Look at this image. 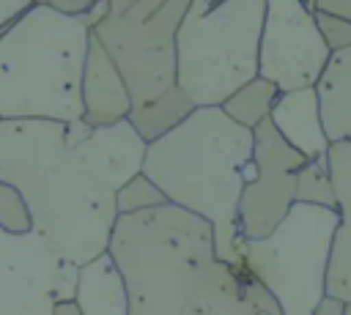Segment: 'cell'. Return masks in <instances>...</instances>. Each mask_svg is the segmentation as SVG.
<instances>
[{
    "label": "cell",
    "mask_w": 351,
    "mask_h": 315,
    "mask_svg": "<svg viewBox=\"0 0 351 315\" xmlns=\"http://www.w3.org/2000/svg\"><path fill=\"white\" fill-rule=\"evenodd\" d=\"M315 22H318L321 38H324V44H326L329 52H340V49H348L351 47V22L348 19H337V16H329V14H318L315 11Z\"/></svg>",
    "instance_id": "cell-23"
},
{
    "label": "cell",
    "mask_w": 351,
    "mask_h": 315,
    "mask_svg": "<svg viewBox=\"0 0 351 315\" xmlns=\"http://www.w3.org/2000/svg\"><path fill=\"white\" fill-rule=\"evenodd\" d=\"M0 181L14 184L60 260L82 266L107 252L115 227V192L66 145L58 121H0Z\"/></svg>",
    "instance_id": "cell-1"
},
{
    "label": "cell",
    "mask_w": 351,
    "mask_h": 315,
    "mask_svg": "<svg viewBox=\"0 0 351 315\" xmlns=\"http://www.w3.org/2000/svg\"><path fill=\"white\" fill-rule=\"evenodd\" d=\"M52 315H82V312H80V307L71 299H66V301H55Z\"/></svg>",
    "instance_id": "cell-29"
},
{
    "label": "cell",
    "mask_w": 351,
    "mask_h": 315,
    "mask_svg": "<svg viewBox=\"0 0 351 315\" xmlns=\"http://www.w3.org/2000/svg\"><path fill=\"white\" fill-rule=\"evenodd\" d=\"M343 307H346V301H343V299L324 296V299L318 301V307L313 310V315H343Z\"/></svg>",
    "instance_id": "cell-28"
},
{
    "label": "cell",
    "mask_w": 351,
    "mask_h": 315,
    "mask_svg": "<svg viewBox=\"0 0 351 315\" xmlns=\"http://www.w3.org/2000/svg\"><path fill=\"white\" fill-rule=\"evenodd\" d=\"M107 252L126 282L129 315H181L219 266L211 225L170 203L121 214Z\"/></svg>",
    "instance_id": "cell-3"
},
{
    "label": "cell",
    "mask_w": 351,
    "mask_h": 315,
    "mask_svg": "<svg viewBox=\"0 0 351 315\" xmlns=\"http://www.w3.org/2000/svg\"><path fill=\"white\" fill-rule=\"evenodd\" d=\"M269 123L277 129V134L296 148L307 162L324 159L329 151V137L324 131L321 107L315 88H299V90H282L274 101V110L269 115Z\"/></svg>",
    "instance_id": "cell-14"
},
{
    "label": "cell",
    "mask_w": 351,
    "mask_h": 315,
    "mask_svg": "<svg viewBox=\"0 0 351 315\" xmlns=\"http://www.w3.org/2000/svg\"><path fill=\"white\" fill-rule=\"evenodd\" d=\"M315 11L351 22V0H315Z\"/></svg>",
    "instance_id": "cell-26"
},
{
    "label": "cell",
    "mask_w": 351,
    "mask_h": 315,
    "mask_svg": "<svg viewBox=\"0 0 351 315\" xmlns=\"http://www.w3.org/2000/svg\"><path fill=\"white\" fill-rule=\"evenodd\" d=\"M326 167L337 203V230L326 271V296L351 301V140L332 142L326 151Z\"/></svg>",
    "instance_id": "cell-12"
},
{
    "label": "cell",
    "mask_w": 351,
    "mask_h": 315,
    "mask_svg": "<svg viewBox=\"0 0 351 315\" xmlns=\"http://www.w3.org/2000/svg\"><path fill=\"white\" fill-rule=\"evenodd\" d=\"M148 142L137 134V129L126 121L110 126H93L90 134L74 145L80 162L112 192L121 189L132 175L143 173Z\"/></svg>",
    "instance_id": "cell-11"
},
{
    "label": "cell",
    "mask_w": 351,
    "mask_h": 315,
    "mask_svg": "<svg viewBox=\"0 0 351 315\" xmlns=\"http://www.w3.org/2000/svg\"><path fill=\"white\" fill-rule=\"evenodd\" d=\"M329 55L313 8L302 0H266L258 77L274 82L280 93L315 88Z\"/></svg>",
    "instance_id": "cell-9"
},
{
    "label": "cell",
    "mask_w": 351,
    "mask_h": 315,
    "mask_svg": "<svg viewBox=\"0 0 351 315\" xmlns=\"http://www.w3.org/2000/svg\"><path fill=\"white\" fill-rule=\"evenodd\" d=\"M280 96V88L263 77H255L250 79L247 85H241L236 93H230L219 110L239 126L244 129H255L261 126L263 121H269L271 110H274V101Z\"/></svg>",
    "instance_id": "cell-19"
},
{
    "label": "cell",
    "mask_w": 351,
    "mask_h": 315,
    "mask_svg": "<svg viewBox=\"0 0 351 315\" xmlns=\"http://www.w3.org/2000/svg\"><path fill=\"white\" fill-rule=\"evenodd\" d=\"M250 159L252 129L233 123L219 107H195L173 131L148 142L143 173L170 205L211 225L219 260L239 263V200Z\"/></svg>",
    "instance_id": "cell-2"
},
{
    "label": "cell",
    "mask_w": 351,
    "mask_h": 315,
    "mask_svg": "<svg viewBox=\"0 0 351 315\" xmlns=\"http://www.w3.org/2000/svg\"><path fill=\"white\" fill-rule=\"evenodd\" d=\"M110 3V14H123V11H129L137 0H107Z\"/></svg>",
    "instance_id": "cell-30"
},
{
    "label": "cell",
    "mask_w": 351,
    "mask_h": 315,
    "mask_svg": "<svg viewBox=\"0 0 351 315\" xmlns=\"http://www.w3.org/2000/svg\"><path fill=\"white\" fill-rule=\"evenodd\" d=\"M36 3L33 0H0V33L11 25V22H16L25 11H30Z\"/></svg>",
    "instance_id": "cell-24"
},
{
    "label": "cell",
    "mask_w": 351,
    "mask_h": 315,
    "mask_svg": "<svg viewBox=\"0 0 351 315\" xmlns=\"http://www.w3.org/2000/svg\"><path fill=\"white\" fill-rule=\"evenodd\" d=\"M304 162L269 121L252 129V159L239 200V233L244 241L269 236L285 219L296 203V173Z\"/></svg>",
    "instance_id": "cell-10"
},
{
    "label": "cell",
    "mask_w": 351,
    "mask_h": 315,
    "mask_svg": "<svg viewBox=\"0 0 351 315\" xmlns=\"http://www.w3.org/2000/svg\"><path fill=\"white\" fill-rule=\"evenodd\" d=\"M296 203L324 205V208H335L337 211L335 189H332V178H329V167H326V156L304 162V167L296 173Z\"/></svg>",
    "instance_id": "cell-20"
},
{
    "label": "cell",
    "mask_w": 351,
    "mask_h": 315,
    "mask_svg": "<svg viewBox=\"0 0 351 315\" xmlns=\"http://www.w3.org/2000/svg\"><path fill=\"white\" fill-rule=\"evenodd\" d=\"M192 0H137L123 14H107L93 27L121 71L132 107L176 88V30Z\"/></svg>",
    "instance_id": "cell-7"
},
{
    "label": "cell",
    "mask_w": 351,
    "mask_h": 315,
    "mask_svg": "<svg viewBox=\"0 0 351 315\" xmlns=\"http://www.w3.org/2000/svg\"><path fill=\"white\" fill-rule=\"evenodd\" d=\"M36 5H47L52 11H60V14H71V16H82L93 3L99 0H33Z\"/></svg>",
    "instance_id": "cell-25"
},
{
    "label": "cell",
    "mask_w": 351,
    "mask_h": 315,
    "mask_svg": "<svg viewBox=\"0 0 351 315\" xmlns=\"http://www.w3.org/2000/svg\"><path fill=\"white\" fill-rule=\"evenodd\" d=\"M195 110V104L186 99V93L176 85L170 88L167 93L145 101V104H137L132 107L129 112V123L137 129V134L145 140V142H154L159 137H165L167 131H173L189 112Z\"/></svg>",
    "instance_id": "cell-18"
},
{
    "label": "cell",
    "mask_w": 351,
    "mask_h": 315,
    "mask_svg": "<svg viewBox=\"0 0 351 315\" xmlns=\"http://www.w3.org/2000/svg\"><path fill=\"white\" fill-rule=\"evenodd\" d=\"M343 315H351V301H346V307H343Z\"/></svg>",
    "instance_id": "cell-32"
},
{
    "label": "cell",
    "mask_w": 351,
    "mask_h": 315,
    "mask_svg": "<svg viewBox=\"0 0 351 315\" xmlns=\"http://www.w3.org/2000/svg\"><path fill=\"white\" fill-rule=\"evenodd\" d=\"M0 230L16 233V236L33 233V216L22 192L5 181H0Z\"/></svg>",
    "instance_id": "cell-22"
},
{
    "label": "cell",
    "mask_w": 351,
    "mask_h": 315,
    "mask_svg": "<svg viewBox=\"0 0 351 315\" xmlns=\"http://www.w3.org/2000/svg\"><path fill=\"white\" fill-rule=\"evenodd\" d=\"M315 96L329 142L351 140V47L329 55L315 82Z\"/></svg>",
    "instance_id": "cell-17"
},
{
    "label": "cell",
    "mask_w": 351,
    "mask_h": 315,
    "mask_svg": "<svg viewBox=\"0 0 351 315\" xmlns=\"http://www.w3.org/2000/svg\"><path fill=\"white\" fill-rule=\"evenodd\" d=\"M337 219L335 208L293 203L269 236L241 241L244 263L277 299L282 315H313L326 296Z\"/></svg>",
    "instance_id": "cell-6"
},
{
    "label": "cell",
    "mask_w": 351,
    "mask_h": 315,
    "mask_svg": "<svg viewBox=\"0 0 351 315\" xmlns=\"http://www.w3.org/2000/svg\"><path fill=\"white\" fill-rule=\"evenodd\" d=\"M71 301L82 315H129L126 282L110 252H101L77 268Z\"/></svg>",
    "instance_id": "cell-16"
},
{
    "label": "cell",
    "mask_w": 351,
    "mask_h": 315,
    "mask_svg": "<svg viewBox=\"0 0 351 315\" xmlns=\"http://www.w3.org/2000/svg\"><path fill=\"white\" fill-rule=\"evenodd\" d=\"M258 277L250 271L244 257L239 263L219 260L217 271L200 290V296L181 315H252L255 312V290Z\"/></svg>",
    "instance_id": "cell-15"
},
{
    "label": "cell",
    "mask_w": 351,
    "mask_h": 315,
    "mask_svg": "<svg viewBox=\"0 0 351 315\" xmlns=\"http://www.w3.org/2000/svg\"><path fill=\"white\" fill-rule=\"evenodd\" d=\"M107 14H110V3H107V0H99V3H93V5L82 14V19H85V25L93 30L99 22H104V16H107Z\"/></svg>",
    "instance_id": "cell-27"
},
{
    "label": "cell",
    "mask_w": 351,
    "mask_h": 315,
    "mask_svg": "<svg viewBox=\"0 0 351 315\" xmlns=\"http://www.w3.org/2000/svg\"><path fill=\"white\" fill-rule=\"evenodd\" d=\"M93 30L82 16L33 5L0 33V121H80Z\"/></svg>",
    "instance_id": "cell-4"
},
{
    "label": "cell",
    "mask_w": 351,
    "mask_h": 315,
    "mask_svg": "<svg viewBox=\"0 0 351 315\" xmlns=\"http://www.w3.org/2000/svg\"><path fill=\"white\" fill-rule=\"evenodd\" d=\"M77 268L38 233L0 230V315H52L55 301L74 296Z\"/></svg>",
    "instance_id": "cell-8"
},
{
    "label": "cell",
    "mask_w": 351,
    "mask_h": 315,
    "mask_svg": "<svg viewBox=\"0 0 351 315\" xmlns=\"http://www.w3.org/2000/svg\"><path fill=\"white\" fill-rule=\"evenodd\" d=\"M165 203H167V197L162 194V189L145 173L132 175L121 189H115V211H118V216L121 214L151 211V208H159Z\"/></svg>",
    "instance_id": "cell-21"
},
{
    "label": "cell",
    "mask_w": 351,
    "mask_h": 315,
    "mask_svg": "<svg viewBox=\"0 0 351 315\" xmlns=\"http://www.w3.org/2000/svg\"><path fill=\"white\" fill-rule=\"evenodd\" d=\"M302 3H304L307 8H313V11H315V0H302Z\"/></svg>",
    "instance_id": "cell-31"
},
{
    "label": "cell",
    "mask_w": 351,
    "mask_h": 315,
    "mask_svg": "<svg viewBox=\"0 0 351 315\" xmlns=\"http://www.w3.org/2000/svg\"><path fill=\"white\" fill-rule=\"evenodd\" d=\"M266 0H192L176 30V85L195 107H219L258 77Z\"/></svg>",
    "instance_id": "cell-5"
},
{
    "label": "cell",
    "mask_w": 351,
    "mask_h": 315,
    "mask_svg": "<svg viewBox=\"0 0 351 315\" xmlns=\"http://www.w3.org/2000/svg\"><path fill=\"white\" fill-rule=\"evenodd\" d=\"M82 121L88 126H110L118 121H126L132 112V96L126 90V82L104 47L90 36L88 58L82 68Z\"/></svg>",
    "instance_id": "cell-13"
}]
</instances>
